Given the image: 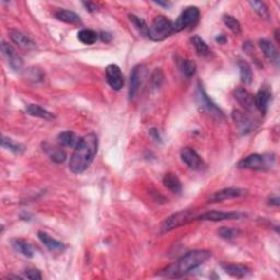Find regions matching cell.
I'll return each instance as SVG.
<instances>
[{"label":"cell","mask_w":280,"mask_h":280,"mask_svg":"<svg viewBox=\"0 0 280 280\" xmlns=\"http://www.w3.org/2000/svg\"><path fill=\"white\" fill-rule=\"evenodd\" d=\"M218 234L221 239L224 240H233L240 234V231L234 228H229V226H222L218 230Z\"/></svg>","instance_id":"e575fe53"},{"label":"cell","mask_w":280,"mask_h":280,"mask_svg":"<svg viewBox=\"0 0 280 280\" xmlns=\"http://www.w3.org/2000/svg\"><path fill=\"white\" fill-rule=\"evenodd\" d=\"M247 194V190L240 187H228L218 190V192L213 193L208 199L209 203H221L228 199H234L239 197H243Z\"/></svg>","instance_id":"9c48e42d"},{"label":"cell","mask_w":280,"mask_h":280,"mask_svg":"<svg viewBox=\"0 0 280 280\" xmlns=\"http://www.w3.org/2000/svg\"><path fill=\"white\" fill-rule=\"evenodd\" d=\"M172 33H174L173 22L167 17L158 16L149 26L147 37L154 42H160L170 37Z\"/></svg>","instance_id":"3957f363"},{"label":"cell","mask_w":280,"mask_h":280,"mask_svg":"<svg viewBox=\"0 0 280 280\" xmlns=\"http://www.w3.org/2000/svg\"><path fill=\"white\" fill-rule=\"evenodd\" d=\"M163 79H164V75L161 69H155L152 75H151V83H152L153 88H160L161 87V84L163 82Z\"/></svg>","instance_id":"d590c367"},{"label":"cell","mask_w":280,"mask_h":280,"mask_svg":"<svg viewBox=\"0 0 280 280\" xmlns=\"http://www.w3.org/2000/svg\"><path fill=\"white\" fill-rule=\"evenodd\" d=\"M196 96H197V101H198L199 106H202L203 109H205L210 114L215 115V116H217V117H219V118L224 117V113H222V111L218 108L215 103H213V101L210 99L209 96H208V94L205 91V89L203 88L201 83H199L198 87H197Z\"/></svg>","instance_id":"ba28073f"},{"label":"cell","mask_w":280,"mask_h":280,"mask_svg":"<svg viewBox=\"0 0 280 280\" xmlns=\"http://www.w3.org/2000/svg\"><path fill=\"white\" fill-rule=\"evenodd\" d=\"M11 246L13 247V250L18 253H20V254L23 255L24 257H28V259L33 257L34 254L33 248L28 242L24 241V240L13 239L11 241Z\"/></svg>","instance_id":"603a6c76"},{"label":"cell","mask_w":280,"mask_h":280,"mask_svg":"<svg viewBox=\"0 0 280 280\" xmlns=\"http://www.w3.org/2000/svg\"><path fill=\"white\" fill-rule=\"evenodd\" d=\"M211 257V252L208 250H195L186 253L176 263L167 269V276L179 277L186 275L192 270L198 268L199 266L205 264Z\"/></svg>","instance_id":"7a4b0ae2"},{"label":"cell","mask_w":280,"mask_h":280,"mask_svg":"<svg viewBox=\"0 0 280 280\" xmlns=\"http://www.w3.org/2000/svg\"><path fill=\"white\" fill-rule=\"evenodd\" d=\"M163 184L172 193L180 194L182 192V183L174 173H168V174L164 175Z\"/></svg>","instance_id":"cb8c5ba5"},{"label":"cell","mask_w":280,"mask_h":280,"mask_svg":"<svg viewBox=\"0 0 280 280\" xmlns=\"http://www.w3.org/2000/svg\"><path fill=\"white\" fill-rule=\"evenodd\" d=\"M221 267L224 268L226 274L237 278L245 277L251 273V269L247 266L242 264H222Z\"/></svg>","instance_id":"ffe728a7"},{"label":"cell","mask_w":280,"mask_h":280,"mask_svg":"<svg viewBox=\"0 0 280 280\" xmlns=\"http://www.w3.org/2000/svg\"><path fill=\"white\" fill-rule=\"evenodd\" d=\"M201 12L197 7H187L182 11L175 22H173L174 32H180L188 28H194L198 23Z\"/></svg>","instance_id":"8992f818"},{"label":"cell","mask_w":280,"mask_h":280,"mask_svg":"<svg viewBox=\"0 0 280 280\" xmlns=\"http://www.w3.org/2000/svg\"><path fill=\"white\" fill-rule=\"evenodd\" d=\"M190 42H192L193 46L195 47V50H196L199 56H208L210 54V50L206 42L204 41L202 37H199L198 35H194V37L190 38Z\"/></svg>","instance_id":"f1b7e54d"},{"label":"cell","mask_w":280,"mask_h":280,"mask_svg":"<svg viewBox=\"0 0 280 280\" xmlns=\"http://www.w3.org/2000/svg\"><path fill=\"white\" fill-rule=\"evenodd\" d=\"M128 17H130V20H131V23L136 26V29L138 30L141 34H144V35L148 34L149 26L147 25L146 21L144 19H141V18L137 17L135 15H130Z\"/></svg>","instance_id":"836d02e7"},{"label":"cell","mask_w":280,"mask_h":280,"mask_svg":"<svg viewBox=\"0 0 280 280\" xmlns=\"http://www.w3.org/2000/svg\"><path fill=\"white\" fill-rule=\"evenodd\" d=\"M55 18L57 20L68 24H81V19L74 11L69 10H57L55 12Z\"/></svg>","instance_id":"484cf974"},{"label":"cell","mask_w":280,"mask_h":280,"mask_svg":"<svg viewBox=\"0 0 280 280\" xmlns=\"http://www.w3.org/2000/svg\"><path fill=\"white\" fill-rule=\"evenodd\" d=\"M99 37L101 38V41L104 42V43H110L113 38L112 35H111V33H109V32H101L99 34Z\"/></svg>","instance_id":"74e56055"},{"label":"cell","mask_w":280,"mask_h":280,"mask_svg":"<svg viewBox=\"0 0 280 280\" xmlns=\"http://www.w3.org/2000/svg\"><path fill=\"white\" fill-rule=\"evenodd\" d=\"M1 145H2L3 148L10 150L11 152H13V153L19 154V153L24 152V150H25V147L23 145L19 144V142L13 141L10 138H6V137H2Z\"/></svg>","instance_id":"f546056e"},{"label":"cell","mask_w":280,"mask_h":280,"mask_svg":"<svg viewBox=\"0 0 280 280\" xmlns=\"http://www.w3.org/2000/svg\"><path fill=\"white\" fill-rule=\"evenodd\" d=\"M37 237L39 239V241H41L51 252L64 251L65 248L64 244L59 241H57L55 239H53L51 235H48L46 232H44V231H39L37 233Z\"/></svg>","instance_id":"ac0fdd59"},{"label":"cell","mask_w":280,"mask_h":280,"mask_svg":"<svg viewBox=\"0 0 280 280\" xmlns=\"http://www.w3.org/2000/svg\"><path fill=\"white\" fill-rule=\"evenodd\" d=\"M154 3L159 4V6H162L164 8H167V9H168L172 6V3L168 2V1H154Z\"/></svg>","instance_id":"7bdbcfd3"},{"label":"cell","mask_w":280,"mask_h":280,"mask_svg":"<svg viewBox=\"0 0 280 280\" xmlns=\"http://www.w3.org/2000/svg\"><path fill=\"white\" fill-rule=\"evenodd\" d=\"M26 113L31 115V116L46 119V121H53V119L56 118L55 115L52 112H50V111L45 110L44 108H42L41 105H37V104L28 105V108H26Z\"/></svg>","instance_id":"44dd1931"},{"label":"cell","mask_w":280,"mask_h":280,"mask_svg":"<svg viewBox=\"0 0 280 280\" xmlns=\"http://www.w3.org/2000/svg\"><path fill=\"white\" fill-rule=\"evenodd\" d=\"M180 69L182 71V74H183L186 78H190V77H193L195 73H196L197 66L196 64H195L194 60L184 59V60H182Z\"/></svg>","instance_id":"4dcf8cb0"},{"label":"cell","mask_w":280,"mask_h":280,"mask_svg":"<svg viewBox=\"0 0 280 280\" xmlns=\"http://www.w3.org/2000/svg\"><path fill=\"white\" fill-rule=\"evenodd\" d=\"M275 164L274 155L270 154H250L246 158H243L238 162L237 167L239 168H245V170L263 171L273 168Z\"/></svg>","instance_id":"277c9868"},{"label":"cell","mask_w":280,"mask_h":280,"mask_svg":"<svg viewBox=\"0 0 280 280\" xmlns=\"http://www.w3.org/2000/svg\"><path fill=\"white\" fill-rule=\"evenodd\" d=\"M268 205L278 207V206L280 205V199H279V197H278V196L270 197V198L268 199Z\"/></svg>","instance_id":"60d3db41"},{"label":"cell","mask_w":280,"mask_h":280,"mask_svg":"<svg viewBox=\"0 0 280 280\" xmlns=\"http://www.w3.org/2000/svg\"><path fill=\"white\" fill-rule=\"evenodd\" d=\"M97 38L99 34L91 29H82L78 32V39L84 45H92L97 41Z\"/></svg>","instance_id":"4316f807"},{"label":"cell","mask_w":280,"mask_h":280,"mask_svg":"<svg viewBox=\"0 0 280 280\" xmlns=\"http://www.w3.org/2000/svg\"><path fill=\"white\" fill-rule=\"evenodd\" d=\"M106 82L113 90H121L124 86V75L121 68L117 65H109L105 69Z\"/></svg>","instance_id":"8fae6325"},{"label":"cell","mask_w":280,"mask_h":280,"mask_svg":"<svg viewBox=\"0 0 280 280\" xmlns=\"http://www.w3.org/2000/svg\"><path fill=\"white\" fill-rule=\"evenodd\" d=\"M25 277L31 280H41L42 274L37 269H28L25 270Z\"/></svg>","instance_id":"8d00e7d4"},{"label":"cell","mask_w":280,"mask_h":280,"mask_svg":"<svg viewBox=\"0 0 280 280\" xmlns=\"http://www.w3.org/2000/svg\"><path fill=\"white\" fill-rule=\"evenodd\" d=\"M150 135L153 137L154 140H157V141H161L162 140L161 136H160V132H159V131L157 130V128H151V130H150Z\"/></svg>","instance_id":"f35d334b"},{"label":"cell","mask_w":280,"mask_h":280,"mask_svg":"<svg viewBox=\"0 0 280 280\" xmlns=\"http://www.w3.org/2000/svg\"><path fill=\"white\" fill-rule=\"evenodd\" d=\"M232 118L240 134L247 135L250 134L253 131V128H254V122H253V119L248 116L246 113H244L243 111L234 110L232 112Z\"/></svg>","instance_id":"30bf717a"},{"label":"cell","mask_w":280,"mask_h":280,"mask_svg":"<svg viewBox=\"0 0 280 280\" xmlns=\"http://www.w3.org/2000/svg\"><path fill=\"white\" fill-rule=\"evenodd\" d=\"M248 3H250V6L252 7L253 10H254L261 18H263L265 20H269V10L265 2L250 1Z\"/></svg>","instance_id":"1f68e13d"},{"label":"cell","mask_w":280,"mask_h":280,"mask_svg":"<svg viewBox=\"0 0 280 280\" xmlns=\"http://www.w3.org/2000/svg\"><path fill=\"white\" fill-rule=\"evenodd\" d=\"M234 97L244 109L247 111H254L255 108V100L250 92L244 90L242 88H238L234 90Z\"/></svg>","instance_id":"e0dca14e"},{"label":"cell","mask_w":280,"mask_h":280,"mask_svg":"<svg viewBox=\"0 0 280 280\" xmlns=\"http://www.w3.org/2000/svg\"><path fill=\"white\" fill-rule=\"evenodd\" d=\"M195 218H196V216L194 215L193 211L181 210L179 212L173 213L170 217H168L167 219L162 222L161 228L160 229H161L162 233L170 232L172 230L180 228V226L195 220Z\"/></svg>","instance_id":"5b68a950"},{"label":"cell","mask_w":280,"mask_h":280,"mask_svg":"<svg viewBox=\"0 0 280 280\" xmlns=\"http://www.w3.org/2000/svg\"><path fill=\"white\" fill-rule=\"evenodd\" d=\"M222 20H224V23L228 26V29L232 31L234 34L241 33V24H240V22L235 19L233 16L224 15V18H222Z\"/></svg>","instance_id":"d6a6232c"},{"label":"cell","mask_w":280,"mask_h":280,"mask_svg":"<svg viewBox=\"0 0 280 280\" xmlns=\"http://www.w3.org/2000/svg\"><path fill=\"white\" fill-rule=\"evenodd\" d=\"M9 34H10L11 41L15 43L17 46L21 47L22 50L32 51L37 48V44H35L29 37H26L25 34L20 32V31L10 30V33Z\"/></svg>","instance_id":"9a60e30c"},{"label":"cell","mask_w":280,"mask_h":280,"mask_svg":"<svg viewBox=\"0 0 280 280\" xmlns=\"http://www.w3.org/2000/svg\"><path fill=\"white\" fill-rule=\"evenodd\" d=\"M146 75V67L144 65H137L131 69L130 75V88H128V96L130 100L132 101L136 97L137 93L139 91V88L144 82Z\"/></svg>","instance_id":"52a82bcc"},{"label":"cell","mask_w":280,"mask_h":280,"mask_svg":"<svg viewBox=\"0 0 280 280\" xmlns=\"http://www.w3.org/2000/svg\"><path fill=\"white\" fill-rule=\"evenodd\" d=\"M97 148H99V139L95 134L90 132V134L81 137L70 157L69 170L74 174H81L88 170L89 167L94 161Z\"/></svg>","instance_id":"6da1fadb"},{"label":"cell","mask_w":280,"mask_h":280,"mask_svg":"<svg viewBox=\"0 0 280 280\" xmlns=\"http://www.w3.org/2000/svg\"><path fill=\"white\" fill-rule=\"evenodd\" d=\"M254 100L256 110H259L261 114H266L269 102L272 100V92H270L268 88L261 87L259 92L256 93V95L254 96Z\"/></svg>","instance_id":"2e32d148"},{"label":"cell","mask_w":280,"mask_h":280,"mask_svg":"<svg viewBox=\"0 0 280 280\" xmlns=\"http://www.w3.org/2000/svg\"><path fill=\"white\" fill-rule=\"evenodd\" d=\"M260 47L261 52L264 53V55L266 56V58L269 59L272 63L278 64L279 53L276 46H275L272 42H269L268 39H261Z\"/></svg>","instance_id":"d6986e66"},{"label":"cell","mask_w":280,"mask_h":280,"mask_svg":"<svg viewBox=\"0 0 280 280\" xmlns=\"http://www.w3.org/2000/svg\"><path fill=\"white\" fill-rule=\"evenodd\" d=\"M241 217L239 212H224V211H218V210H210L207 212H204L202 215H198L195 218V220L201 221H212V222H219L224 220H235Z\"/></svg>","instance_id":"4fadbf2b"},{"label":"cell","mask_w":280,"mask_h":280,"mask_svg":"<svg viewBox=\"0 0 280 280\" xmlns=\"http://www.w3.org/2000/svg\"><path fill=\"white\" fill-rule=\"evenodd\" d=\"M44 150L46 151L47 154L50 155V158L53 162L55 163H64L67 159V154L64 151V149L61 148H57V147L54 146H50L45 144L44 145Z\"/></svg>","instance_id":"d4e9b609"},{"label":"cell","mask_w":280,"mask_h":280,"mask_svg":"<svg viewBox=\"0 0 280 280\" xmlns=\"http://www.w3.org/2000/svg\"><path fill=\"white\" fill-rule=\"evenodd\" d=\"M226 41H228V39H226L225 35H224V34L217 35V37H216V42H217V43H219V44H225Z\"/></svg>","instance_id":"b9f144b4"},{"label":"cell","mask_w":280,"mask_h":280,"mask_svg":"<svg viewBox=\"0 0 280 280\" xmlns=\"http://www.w3.org/2000/svg\"><path fill=\"white\" fill-rule=\"evenodd\" d=\"M238 66L240 69V78H241V81L245 84H250L253 80V71L250 64L244 60H240Z\"/></svg>","instance_id":"83f0119b"},{"label":"cell","mask_w":280,"mask_h":280,"mask_svg":"<svg viewBox=\"0 0 280 280\" xmlns=\"http://www.w3.org/2000/svg\"><path fill=\"white\" fill-rule=\"evenodd\" d=\"M181 159L186 166L192 170H202L204 168V161L196 151L189 147H185L181 150Z\"/></svg>","instance_id":"7c38bea8"},{"label":"cell","mask_w":280,"mask_h":280,"mask_svg":"<svg viewBox=\"0 0 280 280\" xmlns=\"http://www.w3.org/2000/svg\"><path fill=\"white\" fill-rule=\"evenodd\" d=\"M1 52L3 56L6 57L8 60V64L13 70H20L23 66V60L20 57V55L16 52L15 48L8 43L2 42L1 43Z\"/></svg>","instance_id":"5bb4252c"},{"label":"cell","mask_w":280,"mask_h":280,"mask_svg":"<svg viewBox=\"0 0 280 280\" xmlns=\"http://www.w3.org/2000/svg\"><path fill=\"white\" fill-rule=\"evenodd\" d=\"M57 140H58V144L63 147H70V148H75L77 145L79 144L80 138L75 134L74 131H66L60 132V134L57 136Z\"/></svg>","instance_id":"7402d4cb"},{"label":"cell","mask_w":280,"mask_h":280,"mask_svg":"<svg viewBox=\"0 0 280 280\" xmlns=\"http://www.w3.org/2000/svg\"><path fill=\"white\" fill-rule=\"evenodd\" d=\"M83 6L86 7V9L88 11H90V12H94L97 10V6L94 3H92V2H83Z\"/></svg>","instance_id":"ab89813d"}]
</instances>
